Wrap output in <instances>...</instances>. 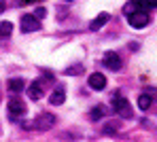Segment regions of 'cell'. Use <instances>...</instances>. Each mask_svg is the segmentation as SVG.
Masks as SVG:
<instances>
[{"label": "cell", "instance_id": "cell-1", "mask_svg": "<svg viewBox=\"0 0 157 142\" xmlns=\"http://www.w3.org/2000/svg\"><path fill=\"white\" fill-rule=\"evenodd\" d=\"M110 106H113L115 113L119 114V117H123V119H130V117H132L130 102H128L121 93H113V98H110Z\"/></svg>", "mask_w": 157, "mask_h": 142}, {"label": "cell", "instance_id": "cell-16", "mask_svg": "<svg viewBox=\"0 0 157 142\" xmlns=\"http://www.w3.org/2000/svg\"><path fill=\"white\" fill-rule=\"evenodd\" d=\"M117 129H119V123H117V121H110V123L104 127V134H106V136H113Z\"/></svg>", "mask_w": 157, "mask_h": 142}, {"label": "cell", "instance_id": "cell-13", "mask_svg": "<svg viewBox=\"0 0 157 142\" xmlns=\"http://www.w3.org/2000/svg\"><path fill=\"white\" fill-rule=\"evenodd\" d=\"M24 81H21V79H11V81H9V91H11V93H19V91H24Z\"/></svg>", "mask_w": 157, "mask_h": 142}, {"label": "cell", "instance_id": "cell-11", "mask_svg": "<svg viewBox=\"0 0 157 142\" xmlns=\"http://www.w3.org/2000/svg\"><path fill=\"white\" fill-rule=\"evenodd\" d=\"M104 114H106V108L102 104H98V106H94V108L89 110V119H91V121H100V119H104Z\"/></svg>", "mask_w": 157, "mask_h": 142}, {"label": "cell", "instance_id": "cell-19", "mask_svg": "<svg viewBox=\"0 0 157 142\" xmlns=\"http://www.w3.org/2000/svg\"><path fill=\"white\" fill-rule=\"evenodd\" d=\"M30 2H38V0H17V4H30Z\"/></svg>", "mask_w": 157, "mask_h": 142}, {"label": "cell", "instance_id": "cell-18", "mask_svg": "<svg viewBox=\"0 0 157 142\" xmlns=\"http://www.w3.org/2000/svg\"><path fill=\"white\" fill-rule=\"evenodd\" d=\"M142 4H144L147 9H155V6H157V0H142Z\"/></svg>", "mask_w": 157, "mask_h": 142}, {"label": "cell", "instance_id": "cell-14", "mask_svg": "<svg viewBox=\"0 0 157 142\" xmlns=\"http://www.w3.org/2000/svg\"><path fill=\"white\" fill-rule=\"evenodd\" d=\"M11 32H13V24L11 21H0V38L11 36Z\"/></svg>", "mask_w": 157, "mask_h": 142}, {"label": "cell", "instance_id": "cell-9", "mask_svg": "<svg viewBox=\"0 0 157 142\" xmlns=\"http://www.w3.org/2000/svg\"><path fill=\"white\" fill-rule=\"evenodd\" d=\"M28 95H30V100H40V98H43V83H40V81L30 83V87H28Z\"/></svg>", "mask_w": 157, "mask_h": 142}, {"label": "cell", "instance_id": "cell-17", "mask_svg": "<svg viewBox=\"0 0 157 142\" xmlns=\"http://www.w3.org/2000/svg\"><path fill=\"white\" fill-rule=\"evenodd\" d=\"M32 15H34V17H36V19H43V17H45V15H47V11H45V9H43V6H40V9H36V13H32Z\"/></svg>", "mask_w": 157, "mask_h": 142}, {"label": "cell", "instance_id": "cell-7", "mask_svg": "<svg viewBox=\"0 0 157 142\" xmlns=\"http://www.w3.org/2000/svg\"><path fill=\"white\" fill-rule=\"evenodd\" d=\"M89 87L91 89H96V91H102L106 87V77L102 72H94V74H89Z\"/></svg>", "mask_w": 157, "mask_h": 142}, {"label": "cell", "instance_id": "cell-4", "mask_svg": "<svg viewBox=\"0 0 157 142\" xmlns=\"http://www.w3.org/2000/svg\"><path fill=\"white\" fill-rule=\"evenodd\" d=\"M26 110H28V106H26L24 100H19V98H11V100H9V113H11V119L24 117Z\"/></svg>", "mask_w": 157, "mask_h": 142}, {"label": "cell", "instance_id": "cell-3", "mask_svg": "<svg viewBox=\"0 0 157 142\" xmlns=\"http://www.w3.org/2000/svg\"><path fill=\"white\" fill-rule=\"evenodd\" d=\"M34 129H38V132H47V129H51L53 125H55V114L51 113H43L38 114L36 119H34V123H30Z\"/></svg>", "mask_w": 157, "mask_h": 142}, {"label": "cell", "instance_id": "cell-8", "mask_svg": "<svg viewBox=\"0 0 157 142\" xmlns=\"http://www.w3.org/2000/svg\"><path fill=\"white\" fill-rule=\"evenodd\" d=\"M108 19H110V15H108V13H100L94 21H89V30H91V32H98L100 28H104L106 24H108Z\"/></svg>", "mask_w": 157, "mask_h": 142}, {"label": "cell", "instance_id": "cell-21", "mask_svg": "<svg viewBox=\"0 0 157 142\" xmlns=\"http://www.w3.org/2000/svg\"><path fill=\"white\" fill-rule=\"evenodd\" d=\"M64 2H75V0H64Z\"/></svg>", "mask_w": 157, "mask_h": 142}, {"label": "cell", "instance_id": "cell-20", "mask_svg": "<svg viewBox=\"0 0 157 142\" xmlns=\"http://www.w3.org/2000/svg\"><path fill=\"white\" fill-rule=\"evenodd\" d=\"M4 9H6V4H4V0H0V13H2Z\"/></svg>", "mask_w": 157, "mask_h": 142}, {"label": "cell", "instance_id": "cell-12", "mask_svg": "<svg viewBox=\"0 0 157 142\" xmlns=\"http://www.w3.org/2000/svg\"><path fill=\"white\" fill-rule=\"evenodd\" d=\"M151 104H153V100H151L149 93H142V95L138 98V108H140V110H149Z\"/></svg>", "mask_w": 157, "mask_h": 142}, {"label": "cell", "instance_id": "cell-5", "mask_svg": "<svg viewBox=\"0 0 157 142\" xmlns=\"http://www.w3.org/2000/svg\"><path fill=\"white\" fill-rule=\"evenodd\" d=\"M21 32H36L40 28V19H36L34 15H21Z\"/></svg>", "mask_w": 157, "mask_h": 142}, {"label": "cell", "instance_id": "cell-15", "mask_svg": "<svg viewBox=\"0 0 157 142\" xmlns=\"http://www.w3.org/2000/svg\"><path fill=\"white\" fill-rule=\"evenodd\" d=\"M83 70H85L83 66H70V68L64 70V74L66 77H77V74H83Z\"/></svg>", "mask_w": 157, "mask_h": 142}, {"label": "cell", "instance_id": "cell-10", "mask_svg": "<svg viewBox=\"0 0 157 142\" xmlns=\"http://www.w3.org/2000/svg\"><path fill=\"white\" fill-rule=\"evenodd\" d=\"M64 100H66V91H64V87H57V89L53 91L51 95H49V102H51L53 106H59V104H64Z\"/></svg>", "mask_w": 157, "mask_h": 142}, {"label": "cell", "instance_id": "cell-2", "mask_svg": "<svg viewBox=\"0 0 157 142\" xmlns=\"http://www.w3.org/2000/svg\"><path fill=\"white\" fill-rule=\"evenodd\" d=\"M151 17H149V9H138V11H132L128 15V24L132 28H144L149 26Z\"/></svg>", "mask_w": 157, "mask_h": 142}, {"label": "cell", "instance_id": "cell-6", "mask_svg": "<svg viewBox=\"0 0 157 142\" xmlns=\"http://www.w3.org/2000/svg\"><path fill=\"white\" fill-rule=\"evenodd\" d=\"M102 64H104L108 70H121V57L117 55V53H113V51H108L104 55V59H102Z\"/></svg>", "mask_w": 157, "mask_h": 142}]
</instances>
